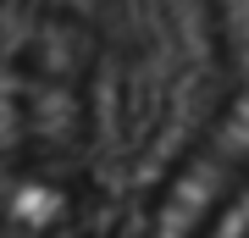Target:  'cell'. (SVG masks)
I'll list each match as a JSON object with an SVG mask.
<instances>
[{"label":"cell","instance_id":"obj_1","mask_svg":"<svg viewBox=\"0 0 249 238\" xmlns=\"http://www.w3.org/2000/svg\"><path fill=\"white\" fill-rule=\"evenodd\" d=\"M106 44L72 6H34L0 44V150L83 155L100 139Z\"/></svg>","mask_w":249,"mask_h":238},{"label":"cell","instance_id":"obj_2","mask_svg":"<svg viewBox=\"0 0 249 238\" xmlns=\"http://www.w3.org/2000/svg\"><path fill=\"white\" fill-rule=\"evenodd\" d=\"M244 183H249V89L222 100L199 144H188V155L160 177V188L111 238H211L222 221V205L244 194Z\"/></svg>","mask_w":249,"mask_h":238},{"label":"cell","instance_id":"obj_3","mask_svg":"<svg viewBox=\"0 0 249 238\" xmlns=\"http://www.w3.org/2000/svg\"><path fill=\"white\" fill-rule=\"evenodd\" d=\"M94 205L100 188L83 155L0 150V238H89Z\"/></svg>","mask_w":249,"mask_h":238}]
</instances>
